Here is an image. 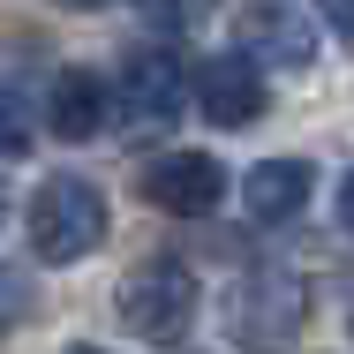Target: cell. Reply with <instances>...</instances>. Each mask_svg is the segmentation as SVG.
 Masks as SVG:
<instances>
[{"label": "cell", "mask_w": 354, "mask_h": 354, "mask_svg": "<svg viewBox=\"0 0 354 354\" xmlns=\"http://www.w3.org/2000/svg\"><path fill=\"white\" fill-rule=\"evenodd\" d=\"M106 226H113L106 218V196L91 181H75V174L38 181V196L23 212V234H30V257L38 264H75V257L106 249Z\"/></svg>", "instance_id": "6da1fadb"}, {"label": "cell", "mask_w": 354, "mask_h": 354, "mask_svg": "<svg viewBox=\"0 0 354 354\" xmlns=\"http://www.w3.org/2000/svg\"><path fill=\"white\" fill-rule=\"evenodd\" d=\"M196 272L181 264V257H151L136 264L129 279H121V324L151 339V347H174V339H189V324H196Z\"/></svg>", "instance_id": "7a4b0ae2"}, {"label": "cell", "mask_w": 354, "mask_h": 354, "mask_svg": "<svg viewBox=\"0 0 354 354\" xmlns=\"http://www.w3.org/2000/svg\"><path fill=\"white\" fill-rule=\"evenodd\" d=\"M113 91H121V113H129L136 129H166V121L189 106L196 75H189L181 53H166V46H136V53H121Z\"/></svg>", "instance_id": "3957f363"}, {"label": "cell", "mask_w": 354, "mask_h": 354, "mask_svg": "<svg viewBox=\"0 0 354 354\" xmlns=\"http://www.w3.org/2000/svg\"><path fill=\"white\" fill-rule=\"evenodd\" d=\"M264 106H272L264 61H249L241 46L196 61V113H204L212 129H249V121H264Z\"/></svg>", "instance_id": "277c9868"}, {"label": "cell", "mask_w": 354, "mask_h": 354, "mask_svg": "<svg viewBox=\"0 0 354 354\" xmlns=\"http://www.w3.org/2000/svg\"><path fill=\"white\" fill-rule=\"evenodd\" d=\"M143 204H158L166 218H204L226 204V166L212 151H158L143 166Z\"/></svg>", "instance_id": "5b68a950"}, {"label": "cell", "mask_w": 354, "mask_h": 354, "mask_svg": "<svg viewBox=\"0 0 354 354\" xmlns=\"http://www.w3.org/2000/svg\"><path fill=\"white\" fill-rule=\"evenodd\" d=\"M241 53H257V61H272V68H309V61H317V23H309L301 8H286V0H264V8H249V23H241Z\"/></svg>", "instance_id": "8992f818"}, {"label": "cell", "mask_w": 354, "mask_h": 354, "mask_svg": "<svg viewBox=\"0 0 354 354\" xmlns=\"http://www.w3.org/2000/svg\"><path fill=\"white\" fill-rule=\"evenodd\" d=\"M309 189H317V166L309 158H257L241 174V204H249L257 226H286V218L309 204Z\"/></svg>", "instance_id": "52a82bcc"}, {"label": "cell", "mask_w": 354, "mask_h": 354, "mask_svg": "<svg viewBox=\"0 0 354 354\" xmlns=\"http://www.w3.org/2000/svg\"><path fill=\"white\" fill-rule=\"evenodd\" d=\"M106 113H113V98H106V83L91 68H61L53 75V91H46V121H53V136L61 143H91L106 129Z\"/></svg>", "instance_id": "ba28073f"}, {"label": "cell", "mask_w": 354, "mask_h": 354, "mask_svg": "<svg viewBox=\"0 0 354 354\" xmlns=\"http://www.w3.org/2000/svg\"><path fill=\"white\" fill-rule=\"evenodd\" d=\"M136 15L151 30H196V23L212 15V0H136Z\"/></svg>", "instance_id": "9c48e42d"}, {"label": "cell", "mask_w": 354, "mask_h": 354, "mask_svg": "<svg viewBox=\"0 0 354 354\" xmlns=\"http://www.w3.org/2000/svg\"><path fill=\"white\" fill-rule=\"evenodd\" d=\"M30 151V129H23V98L0 91V158H23Z\"/></svg>", "instance_id": "30bf717a"}, {"label": "cell", "mask_w": 354, "mask_h": 354, "mask_svg": "<svg viewBox=\"0 0 354 354\" xmlns=\"http://www.w3.org/2000/svg\"><path fill=\"white\" fill-rule=\"evenodd\" d=\"M317 15L332 23V38H339V46L354 53V0H317Z\"/></svg>", "instance_id": "8fae6325"}, {"label": "cell", "mask_w": 354, "mask_h": 354, "mask_svg": "<svg viewBox=\"0 0 354 354\" xmlns=\"http://www.w3.org/2000/svg\"><path fill=\"white\" fill-rule=\"evenodd\" d=\"M339 226H347V234H354V174H347V181H339Z\"/></svg>", "instance_id": "7c38bea8"}, {"label": "cell", "mask_w": 354, "mask_h": 354, "mask_svg": "<svg viewBox=\"0 0 354 354\" xmlns=\"http://www.w3.org/2000/svg\"><path fill=\"white\" fill-rule=\"evenodd\" d=\"M68 8H106V0H68Z\"/></svg>", "instance_id": "4fadbf2b"}, {"label": "cell", "mask_w": 354, "mask_h": 354, "mask_svg": "<svg viewBox=\"0 0 354 354\" xmlns=\"http://www.w3.org/2000/svg\"><path fill=\"white\" fill-rule=\"evenodd\" d=\"M0 218H8V196H0Z\"/></svg>", "instance_id": "5bb4252c"}]
</instances>
